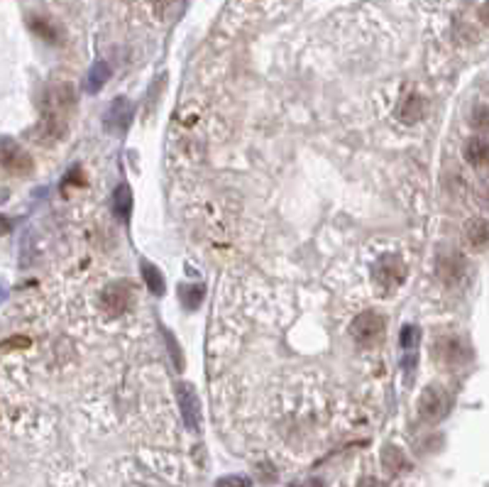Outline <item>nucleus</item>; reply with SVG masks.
<instances>
[{"instance_id":"nucleus-12","label":"nucleus","mask_w":489,"mask_h":487,"mask_svg":"<svg viewBox=\"0 0 489 487\" xmlns=\"http://www.w3.org/2000/svg\"><path fill=\"white\" fill-rule=\"evenodd\" d=\"M423 113H426V101H423L421 93H416V91L406 93L401 105H399V118H401V123L414 125V123L421 121Z\"/></svg>"},{"instance_id":"nucleus-24","label":"nucleus","mask_w":489,"mask_h":487,"mask_svg":"<svg viewBox=\"0 0 489 487\" xmlns=\"http://www.w3.org/2000/svg\"><path fill=\"white\" fill-rule=\"evenodd\" d=\"M358 487H387L381 480H377V477H372V475H367V477H362V480L358 482Z\"/></svg>"},{"instance_id":"nucleus-19","label":"nucleus","mask_w":489,"mask_h":487,"mask_svg":"<svg viewBox=\"0 0 489 487\" xmlns=\"http://www.w3.org/2000/svg\"><path fill=\"white\" fill-rule=\"evenodd\" d=\"M470 125L477 132H489V105H475L470 113Z\"/></svg>"},{"instance_id":"nucleus-6","label":"nucleus","mask_w":489,"mask_h":487,"mask_svg":"<svg viewBox=\"0 0 489 487\" xmlns=\"http://www.w3.org/2000/svg\"><path fill=\"white\" fill-rule=\"evenodd\" d=\"M132 301H135V294H132V287L127 282H115V284H108L101 292V306L110 316L125 314L132 306Z\"/></svg>"},{"instance_id":"nucleus-20","label":"nucleus","mask_w":489,"mask_h":487,"mask_svg":"<svg viewBox=\"0 0 489 487\" xmlns=\"http://www.w3.org/2000/svg\"><path fill=\"white\" fill-rule=\"evenodd\" d=\"M418 340H421V331H418V326H404L401 328V348H416L418 345Z\"/></svg>"},{"instance_id":"nucleus-5","label":"nucleus","mask_w":489,"mask_h":487,"mask_svg":"<svg viewBox=\"0 0 489 487\" xmlns=\"http://www.w3.org/2000/svg\"><path fill=\"white\" fill-rule=\"evenodd\" d=\"M372 279L377 282V287L381 289H397L404 284L406 279V264L397 258V255H384L381 260H377V264L372 267Z\"/></svg>"},{"instance_id":"nucleus-26","label":"nucleus","mask_w":489,"mask_h":487,"mask_svg":"<svg viewBox=\"0 0 489 487\" xmlns=\"http://www.w3.org/2000/svg\"><path fill=\"white\" fill-rule=\"evenodd\" d=\"M479 15H482V20H484V23H487V25H489V3H487V5H484V8H482V12H479Z\"/></svg>"},{"instance_id":"nucleus-11","label":"nucleus","mask_w":489,"mask_h":487,"mask_svg":"<svg viewBox=\"0 0 489 487\" xmlns=\"http://www.w3.org/2000/svg\"><path fill=\"white\" fill-rule=\"evenodd\" d=\"M465 240L475 253H482L489 247V221L487 218H470L465 223Z\"/></svg>"},{"instance_id":"nucleus-7","label":"nucleus","mask_w":489,"mask_h":487,"mask_svg":"<svg viewBox=\"0 0 489 487\" xmlns=\"http://www.w3.org/2000/svg\"><path fill=\"white\" fill-rule=\"evenodd\" d=\"M177 401L179 409H181L184 424L191 431H199L201 426V401L199 395H196L194 384L191 382H179L177 384Z\"/></svg>"},{"instance_id":"nucleus-13","label":"nucleus","mask_w":489,"mask_h":487,"mask_svg":"<svg viewBox=\"0 0 489 487\" xmlns=\"http://www.w3.org/2000/svg\"><path fill=\"white\" fill-rule=\"evenodd\" d=\"M462 157L470 166L489 164V142L484 138H470L462 147Z\"/></svg>"},{"instance_id":"nucleus-3","label":"nucleus","mask_w":489,"mask_h":487,"mask_svg":"<svg viewBox=\"0 0 489 487\" xmlns=\"http://www.w3.org/2000/svg\"><path fill=\"white\" fill-rule=\"evenodd\" d=\"M433 358H436L440 367L453 370V367L465 365L467 358H470V350H467L465 340L457 338V336H443L433 345Z\"/></svg>"},{"instance_id":"nucleus-14","label":"nucleus","mask_w":489,"mask_h":487,"mask_svg":"<svg viewBox=\"0 0 489 487\" xmlns=\"http://www.w3.org/2000/svg\"><path fill=\"white\" fill-rule=\"evenodd\" d=\"M381 465H384L389 475H399V473H404L409 468V460H406V453L401 448L387 443V446L381 448Z\"/></svg>"},{"instance_id":"nucleus-10","label":"nucleus","mask_w":489,"mask_h":487,"mask_svg":"<svg viewBox=\"0 0 489 487\" xmlns=\"http://www.w3.org/2000/svg\"><path fill=\"white\" fill-rule=\"evenodd\" d=\"M132 103L127 101V98H115L113 103H110L108 113H105V127H108L110 132H123L130 127L132 123Z\"/></svg>"},{"instance_id":"nucleus-17","label":"nucleus","mask_w":489,"mask_h":487,"mask_svg":"<svg viewBox=\"0 0 489 487\" xmlns=\"http://www.w3.org/2000/svg\"><path fill=\"white\" fill-rule=\"evenodd\" d=\"M142 279L152 294H157V297L164 294V275L152 262H147V260H142Z\"/></svg>"},{"instance_id":"nucleus-25","label":"nucleus","mask_w":489,"mask_h":487,"mask_svg":"<svg viewBox=\"0 0 489 487\" xmlns=\"http://www.w3.org/2000/svg\"><path fill=\"white\" fill-rule=\"evenodd\" d=\"M291 487H325V485H323V480H318V477H316V480L296 482V485H291Z\"/></svg>"},{"instance_id":"nucleus-9","label":"nucleus","mask_w":489,"mask_h":487,"mask_svg":"<svg viewBox=\"0 0 489 487\" xmlns=\"http://www.w3.org/2000/svg\"><path fill=\"white\" fill-rule=\"evenodd\" d=\"M436 275H438V279L443 282V284H448V287L457 284V282L465 277V260H462V255L455 253V250L440 253L438 258H436Z\"/></svg>"},{"instance_id":"nucleus-16","label":"nucleus","mask_w":489,"mask_h":487,"mask_svg":"<svg viewBox=\"0 0 489 487\" xmlns=\"http://www.w3.org/2000/svg\"><path fill=\"white\" fill-rule=\"evenodd\" d=\"M108 79H110V66L105 62H98V64H93V69L88 71L86 88H88V93H96L108 84Z\"/></svg>"},{"instance_id":"nucleus-23","label":"nucleus","mask_w":489,"mask_h":487,"mask_svg":"<svg viewBox=\"0 0 489 487\" xmlns=\"http://www.w3.org/2000/svg\"><path fill=\"white\" fill-rule=\"evenodd\" d=\"M216 487H250V480L242 475H225L216 482Z\"/></svg>"},{"instance_id":"nucleus-1","label":"nucleus","mask_w":489,"mask_h":487,"mask_svg":"<svg viewBox=\"0 0 489 487\" xmlns=\"http://www.w3.org/2000/svg\"><path fill=\"white\" fill-rule=\"evenodd\" d=\"M450 404H453V399H450L448 392H445L440 384H431V387H426V390L421 392V397H418L416 412H418V419H421V421H426V424H436V421L448 416Z\"/></svg>"},{"instance_id":"nucleus-4","label":"nucleus","mask_w":489,"mask_h":487,"mask_svg":"<svg viewBox=\"0 0 489 487\" xmlns=\"http://www.w3.org/2000/svg\"><path fill=\"white\" fill-rule=\"evenodd\" d=\"M0 164L10 177H29L34 172V160L29 157V152L17 147L10 138L0 142Z\"/></svg>"},{"instance_id":"nucleus-22","label":"nucleus","mask_w":489,"mask_h":487,"mask_svg":"<svg viewBox=\"0 0 489 487\" xmlns=\"http://www.w3.org/2000/svg\"><path fill=\"white\" fill-rule=\"evenodd\" d=\"M164 338H166V345H169V353H171V360H174V367H177V370H181V367H184L181 348H179V343L174 340V336H171L169 331H164Z\"/></svg>"},{"instance_id":"nucleus-21","label":"nucleus","mask_w":489,"mask_h":487,"mask_svg":"<svg viewBox=\"0 0 489 487\" xmlns=\"http://www.w3.org/2000/svg\"><path fill=\"white\" fill-rule=\"evenodd\" d=\"M29 25H32V29L42 37V40L57 42V29L51 27L49 23H45V20H29Z\"/></svg>"},{"instance_id":"nucleus-8","label":"nucleus","mask_w":489,"mask_h":487,"mask_svg":"<svg viewBox=\"0 0 489 487\" xmlns=\"http://www.w3.org/2000/svg\"><path fill=\"white\" fill-rule=\"evenodd\" d=\"M45 108L57 110V113H64V115L71 113V110L76 108V88H74V84L62 81V84H54V86L47 88Z\"/></svg>"},{"instance_id":"nucleus-18","label":"nucleus","mask_w":489,"mask_h":487,"mask_svg":"<svg viewBox=\"0 0 489 487\" xmlns=\"http://www.w3.org/2000/svg\"><path fill=\"white\" fill-rule=\"evenodd\" d=\"M203 297H205L203 284H181V289H179V299H181V304L186 309H196L203 301Z\"/></svg>"},{"instance_id":"nucleus-15","label":"nucleus","mask_w":489,"mask_h":487,"mask_svg":"<svg viewBox=\"0 0 489 487\" xmlns=\"http://www.w3.org/2000/svg\"><path fill=\"white\" fill-rule=\"evenodd\" d=\"M113 206H115V216L120 218V221H127L132 213V191L127 184H120L118 189H115L113 194Z\"/></svg>"},{"instance_id":"nucleus-2","label":"nucleus","mask_w":489,"mask_h":487,"mask_svg":"<svg viewBox=\"0 0 489 487\" xmlns=\"http://www.w3.org/2000/svg\"><path fill=\"white\" fill-rule=\"evenodd\" d=\"M350 333L358 345L362 348H375L384 338V319L377 311H362L350 323Z\"/></svg>"}]
</instances>
